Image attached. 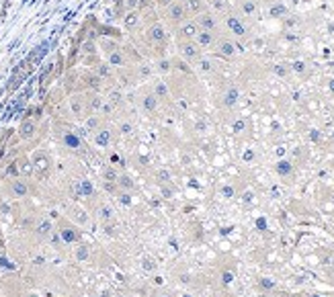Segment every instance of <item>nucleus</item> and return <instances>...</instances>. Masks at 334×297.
<instances>
[{"label": "nucleus", "mask_w": 334, "mask_h": 297, "mask_svg": "<svg viewBox=\"0 0 334 297\" xmlns=\"http://www.w3.org/2000/svg\"><path fill=\"white\" fill-rule=\"evenodd\" d=\"M164 19L172 29H179L185 21H189V15H186L183 2H172L168 8H164Z\"/></svg>", "instance_id": "f257e3e1"}, {"label": "nucleus", "mask_w": 334, "mask_h": 297, "mask_svg": "<svg viewBox=\"0 0 334 297\" xmlns=\"http://www.w3.org/2000/svg\"><path fill=\"white\" fill-rule=\"evenodd\" d=\"M179 52H181V57L185 59L186 64H197L199 59L203 57V49L195 43V41H185V39H181L179 41Z\"/></svg>", "instance_id": "f03ea898"}, {"label": "nucleus", "mask_w": 334, "mask_h": 297, "mask_svg": "<svg viewBox=\"0 0 334 297\" xmlns=\"http://www.w3.org/2000/svg\"><path fill=\"white\" fill-rule=\"evenodd\" d=\"M195 23H197V27L201 29V31H213V33H218V29H220V21H218V15L215 13H209V11H205L201 15H197L193 19Z\"/></svg>", "instance_id": "7ed1b4c3"}, {"label": "nucleus", "mask_w": 334, "mask_h": 297, "mask_svg": "<svg viewBox=\"0 0 334 297\" xmlns=\"http://www.w3.org/2000/svg\"><path fill=\"white\" fill-rule=\"evenodd\" d=\"M201 29L197 27V23L193 21V19H189V21H185L179 29H176V33H179V41L181 39H185V41H195V37L199 35Z\"/></svg>", "instance_id": "20e7f679"}, {"label": "nucleus", "mask_w": 334, "mask_h": 297, "mask_svg": "<svg viewBox=\"0 0 334 297\" xmlns=\"http://www.w3.org/2000/svg\"><path fill=\"white\" fill-rule=\"evenodd\" d=\"M146 35H148V41L152 45H164L166 43V31H164V25H160V23H152L148 27V31H146Z\"/></svg>", "instance_id": "39448f33"}, {"label": "nucleus", "mask_w": 334, "mask_h": 297, "mask_svg": "<svg viewBox=\"0 0 334 297\" xmlns=\"http://www.w3.org/2000/svg\"><path fill=\"white\" fill-rule=\"evenodd\" d=\"M215 54L223 59H232L236 57V45L230 41V39H218V43H215Z\"/></svg>", "instance_id": "423d86ee"}, {"label": "nucleus", "mask_w": 334, "mask_h": 297, "mask_svg": "<svg viewBox=\"0 0 334 297\" xmlns=\"http://www.w3.org/2000/svg\"><path fill=\"white\" fill-rule=\"evenodd\" d=\"M225 25H228L230 33L236 35V37H244V35H246V25H244L242 19H238L236 15H228V17H225Z\"/></svg>", "instance_id": "0eeeda50"}, {"label": "nucleus", "mask_w": 334, "mask_h": 297, "mask_svg": "<svg viewBox=\"0 0 334 297\" xmlns=\"http://www.w3.org/2000/svg\"><path fill=\"white\" fill-rule=\"evenodd\" d=\"M185 11H186V15H189V19L193 17H197V15H201V13H205L207 11V2L205 0H185Z\"/></svg>", "instance_id": "6e6552de"}, {"label": "nucleus", "mask_w": 334, "mask_h": 297, "mask_svg": "<svg viewBox=\"0 0 334 297\" xmlns=\"http://www.w3.org/2000/svg\"><path fill=\"white\" fill-rule=\"evenodd\" d=\"M195 43H197L201 49L215 47V43H218V33H213V31H199V35L195 37Z\"/></svg>", "instance_id": "1a4fd4ad"}, {"label": "nucleus", "mask_w": 334, "mask_h": 297, "mask_svg": "<svg viewBox=\"0 0 334 297\" xmlns=\"http://www.w3.org/2000/svg\"><path fill=\"white\" fill-rule=\"evenodd\" d=\"M240 13L244 17H254L259 13V2L257 0H242L240 2Z\"/></svg>", "instance_id": "9d476101"}, {"label": "nucleus", "mask_w": 334, "mask_h": 297, "mask_svg": "<svg viewBox=\"0 0 334 297\" xmlns=\"http://www.w3.org/2000/svg\"><path fill=\"white\" fill-rule=\"evenodd\" d=\"M107 62H109V66H115V68H123L127 64V59L123 56V52H109L107 54Z\"/></svg>", "instance_id": "9b49d317"}, {"label": "nucleus", "mask_w": 334, "mask_h": 297, "mask_svg": "<svg viewBox=\"0 0 334 297\" xmlns=\"http://www.w3.org/2000/svg\"><path fill=\"white\" fill-rule=\"evenodd\" d=\"M238 101H240V91L236 86H230L228 91H225V94H223V105L225 107H234Z\"/></svg>", "instance_id": "f8f14e48"}, {"label": "nucleus", "mask_w": 334, "mask_h": 297, "mask_svg": "<svg viewBox=\"0 0 334 297\" xmlns=\"http://www.w3.org/2000/svg\"><path fill=\"white\" fill-rule=\"evenodd\" d=\"M140 11H133V13H125V19H123V23H125V29H130V31H133V29L140 25Z\"/></svg>", "instance_id": "ddd939ff"}, {"label": "nucleus", "mask_w": 334, "mask_h": 297, "mask_svg": "<svg viewBox=\"0 0 334 297\" xmlns=\"http://www.w3.org/2000/svg\"><path fill=\"white\" fill-rule=\"evenodd\" d=\"M142 105H144V109H146L148 113L158 111V98H156L154 94H146V96H144V101H142Z\"/></svg>", "instance_id": "4468645a"}, {"label": "nucleus", "mask_w": 334, "mask_h": 297, "mask_svg": "<svg viewBox=\"0 0 334 297\" xmlns=\"http://www.w3.org/2000/svg\"><path fill=\"white\" fill-rule=\"evenodd\" d=\"M195 66H197L199 72H203V74H211L213 72V64H211V59H207V57H201Z\"/></svg>", "instance_id": "2eb2a0df"}, {"label": "nucleus", "mask_w": 334, "mask_h": 297, "mask_svg": "<svg viewBox=\"0 0 334 297\" xmlns=\"http://www.w3.org/2000/svg\"><path fill=\"white\" fill-rule=\"evenodd\" d=\"M156 98H158V101H164L166 96H168V88H166V84L164 82H158L154 86V93H152Z\"/></svg>", "instance_id": "dca6fc26"}, {"label": "nucleus", "mask_w": 334, "mask_h": 297, "mask_svg": "<svg viewBox=\"0 0 334 297\" xmlns=\"http://www.w3.org/2000/svg\"><path fill=\"white\" fill-rule=\"evenodd\" d=\"M172 68V59H158V66H156V70L160 74H168Z\"/></svg>", "instance_id": "f3484780"}, {"label": "nucleus", "mask_w": 334, "mask_h": 297, "mask_svg": "<svg viewBox=\"0 0 334 297\" xmlns=\"http://www.w3.org/2000/svg\"><path fill=\"white\" fill-rule=\"evenodd\" d=\"M33 131H35V125L31 121H23V125H21V135L23 137H31Z\"/></svg>", "instance_id": "a211bd4d"}, {"label": "nucleus", "mask_w": 334, "mask_h": 297, "mask_svg": "<svg viewBox=\"0 0 334 297\" xmlns=\"http://www.w3.org/2000/svg\"><path fill=\"white\" fill-rule=\"evenodd\" d=\"M123 8H125V13L140 11V0H123Z\"/></svg>", "instance_id": "6ab92c4d"}, {"label": "nucleus", "mask_w": 334, "mask_h": 297, "mask_svg": "<svg viewBox=\"0 0 334 297\" xmlns=\"http://www.w3.org/2000/svg\"><path fill=\"white\" fill-rule=\"evenodd\" d=\"M285 15H287V8H285L283 4H273V6H271V17H273V19L285 17Z\"/></svg>", "instance_id": "aec40b11"}, {"label": "nucleus", "mask_w": 334, "mask_h": 297, "mask_svg": "<svg viewBox=\"0 0 334 297\" xmlns=\"http://www.w3.org/2000/svg\"><path fill=\"white\" fill-rule=\"evenodd\" d=\"M277 172L279 174H289L291 172V162L289 160H281V162H277Z\"/></svg>", "instance_id": "412c9836"}, {"label": "nucleus", "mask_w": 334, "mask_h": 297, "mask_svg": "<svg viewBox=\"0 0 334 297\" xmlns=\"http://www.w3.org/2000/svg\"><path fill=\"white\" fill-rule=\"evenodd\" d=\"M172 66H179L185 74H193V68H191V64H186L185 59H176V62H172Z\"/></svg>", "instance_id": "4be33fe9"}, {"label": "nucleus", "mask_w": 334, "mask_h": 297, "mask_svg": "<svg viewBox=\"0 0 334 297\" xmlns=\"http://www.w3.org/2000/svg\"><path fill=\"white\" fill-rule=\"evenodd\" d=\"M72 109H74V113H78V115H82V111H84V105H82V96H78V98H74V101H72Z\"/></svg>", "instance_id": "5701e85b"}, {"label": "nucleus", "mask_w": 334, "mask_h": 297, "mask_svg": "<svg viewBox=\"0 0 334 297\" xmlns=\"http://www.w3.org/2000/svg\"><path fill=\"white\" fill-rule=\"evenodd\" d=\"M117 181H119V186H121V189H127V191H131V189H133V185H131V181H130V176H119Z\"/></svg>", "instance_id": "b1692460"}, {"label": "nucleus", "mask_w": 334, "mask_h": 297, "mask_svg": "<svg viewBox=\"0 0 334 297\" xmlns=\"http://www.w3.org/2000/svg\"><path fill=\"white\" fill-rule=\"evenodd\" d=\"M99 74H101L103 78H107V76H111V74H113V72H111V66H107V64L99 66Z\"/></svg>", "instance_id": "393cba45"}, {"label": "nucleus", "mask_w": 334, "mask_h": 297, "mask_svg": "<svg viewBox=\"0 0 334 297\" xmlns=\"http://www.w3.org/2000/svg\"><path fill=\"white\" fill-rule=\"evenodd\" d=\"M154 2L158 4V6L162 8V11H164V8H168V6H170V4L174 2V0H154Z\"/></svg>", "instance_id": "a878e982"}, {"label": "nucleus", "mask_w": 334, "mask_h": 297, "mask_svg": "<svg viewBox=\"0 0 334 297\" xmlns=\"http://www.w3.org/2000/svg\"><path fill=\"white\" fill-rule=\"evenodd\" d=\"M101 135L99 137H96V140H99V144H107V142H109V135H107V131H99Z\"/></svg>", "instance_id": "bb28decb"}, {"label": "nucleus", "mask_w": 334, "mask_h": 297, "mask_svg": "<svg viewBox=\"0 0 334 297\" xmlns=\"http://www.w3.org/2000/svg\"><path fill=\"white\" fill-rule=\"evenodd\" d=\"M158 178H160V181H164V183H168V181H170V174L166 172V170H160V172H158Z\"/></svg>", "instance_id": "cd10ccee"}, {"label": "nucleus", "mask_w": 334, "mask_h": 297, "mask_svg": "<svg viewBox=\"0 0 334 297\" xmlns=\"http://www.w3.org/2000/svg\"><path fill=\"white\" fill-rule=\"evenodd\" d=\"M211 4H213L215 8H218V11H223V8H225V4L222 2V0H211Z\"/></svg>", "instance_id": "c85d7f7f"}, {"label": "nucleus", "mask_w": 334, "mask_h": 297, "mask_svg": "<svg viewBox=\"0 0 334 297\" xmlns=\"http://www.w3.org/2000/svg\"><path fill=\"white\" fill-rule=\"evenodd\" d=\"M121 131H123V133H131V125H130V123H123V125H121Z\"/></svg>", "instance_id": "c756f323"}, {"label": "nucleus", "mask_w": 334, "mask_h": 297, "mask_svg": "<svg viewBox=\"0 0 334 297\" xmlns=\"http://www.w3.org/2000/svg\"><path fill=\"white\" fill-rule=\"evenodd\" d=\"M15 191H17L19 195H23V193H25V185H15Z\"/></svg>", "instance_id": "7c9ffc66"}, {"label": "nucleus", "mask_w": 334, "mask_h": 297, "mask_svg": "<svg viewBox=\"0 0 334 297\" xmlns=\"http://www.w3.org/2000/svg\"><path fill=\"white\" fill-rule=\"evenodd\" d=\"M234 130H236V131H240V130H244V121H238V123H236V125H234Z\"/></svg>", "instance_id": "2f4dec72"}, {"label": "nucleus", "mask_w": 334, "mask_h": 297, "mask_svg": "<svg viewBox=\"0 0 334 297\" xmlns=\"http://www.w3.org/2000/svg\"><path fill=\"white\" fill-rule=\"evenodd\" d=\"M260 285H262V287H273V283H271L269 279H262V283H260Z\"/></svg>", "instance_id": "473e14b6"}, {"label": "nucleus", "mask_w": 334, "mask_h": 297, "mask_svg": "<svg viewBox=\"0 0 334 297\" xmlns=\"http://www.w3.org/2000/svg\"><path fill=\"white\" fill-rule=\"evenodd\" d=\"M230 281H232V275L225 273V275H223V283H230Z\"/></svg>", "instance_id": "72a5a7b5"}, {"label": "nucleus", "mask_w": 334, "mask_h": 297, "mask_svg": "<svg viewBox=\"0 0 334 297\" xmlns=\"http://www.w3.org/2000/svg\"><path fill=\"white\" fill-rule=\"evenodd\" d=\"M174 2H185V0H174Z\"/></svg>", "instance_id": "f704fd0d"}]
</instances>
